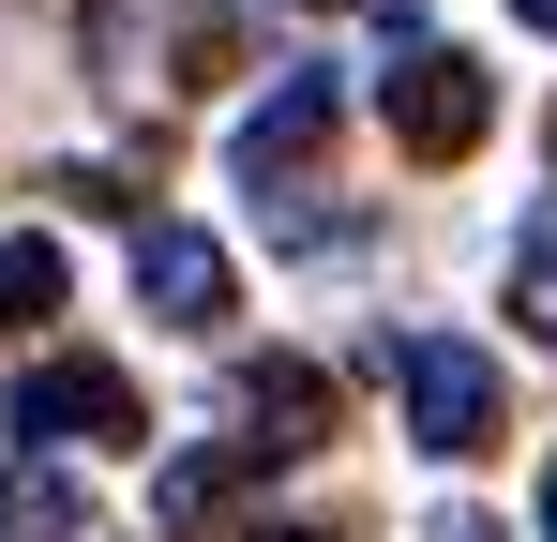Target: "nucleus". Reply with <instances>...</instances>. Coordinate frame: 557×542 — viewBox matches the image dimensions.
I'll return each instance as SVG.
<instances>
[{
  "label": "nucleus",
  "instance_id": "6",
  "mask_svg": "<svg viewBox=\"0 0 557 542\" xmlns=\"http://www.w3.org/2000/svg\"><path fill=\"white\" fill-rule=\"evenodd\" d=\"M242 422H257V452H317V422H332L317 361H257V377H242Z\"/></svg>",
  "mask_w": 557,
  "mask_h": 542
},
{
  "label": "nucleus",
  "instance_id": "8",
  "mask_svg": "<svg viewBox=\"0 0 557 542\" xmlns=\"http://www.w3.org/2000/svg\"><path fill=\"white\" fill-rule=\"evenodd\" d=\"M512 301H528V332L557 347V211L528 226V242H512Z\"/></svg>",
  "mask_w": 557,
  "mask_h": 542
},
{
  "label": "nucleus",
  "instance_id": "1",
  "mask_svg": "<svg viewBox=\"0 0 557 542\" xmlns=\"http://www.w3.org/2000/svg\"><path fill=\"white\" fill-rule=\"evenodd\" d=\"M392 392H407V438L453 452V467L497 438V361L467 347V332H392Z\"/></svg>",
  "mask_w": 557,
  "mask_h": 542
},
{
  "label": "nucleus",
  "instance_id": "10",
  "mask_svg": "<svg viewBox=\"0 0 557 542\" xmlns=\"http://www.w3.org/2000/svg\"><path fill=\"white\" fill-rule=\"evenodd\" d=\"M257 542H347V528H257Z\"/></svg>",
  "mask_w": 557,
  "mask_h": 542
},
{
  "label": "nucleus",
  "instance_id": "2",
  "mask_svg": "<svg viewBox=\"0 0 557 542\" xmlns=\"http://www.w3.org/2000/svg\"><path fill=\"white\" fill-rule=\"evenodd\" d=\"M376 106H392V136H407L422 167H453V151H482V121H497V76L407 30V46H392V76H376Z\"/></svg>",
  "mask_w": 557,
  "mask_h": 542
},
{
  "label": "nucleus",
  "instance_id": "9",
  "mask_svg": "<svg viewBox=\"0 0 557 542\" xmlns=\"http://www.w3.org/2000/svg\"><path fill=\"white\" fill-rule=\"evenodd\" d=\"M437 542H497V528H482V513H437Z\"/></svg>",
  "mask_w": 557,
  "mask_h": 542
},
{
  "label": "nucleus",
  "instance_id": "4",
  "mask_svg": "<svg viewBox=\"0 0 557 542\" xmlns=\"http://www.w3.org/2000/svg\"><path fill=\"white\" fill-rule=\"evenodd\" d=\"M136 301H151L166 332H211V317L242 301V271H226L211 226H136Z\"/></svg>",
  "mask_w": 557,
  "mask_h": 542
},
{
  "label": "nucleus",
  "instance_id": "11",
  "mask_svg": "<svg viewBox=\"0 0 557 542\" xmlns=\"http://www.w3.org/2000/svg\"><path fill=\"white\" fill-rule=\"evenodd\" d=\"M512 15H528V30H557V0H512Z\"/></svg>",
  "mask_w": 557,
  "mask_h": 542
},
{
  "label": "nucleus",
  "instance_id": "3",
  "mask_svg": "<svg viewBox=\"0 0 557 542\" xmlns=\"http://www.w3.org/2000/svg\"><path fill=\"white\" fill-rule=\"evenodd\" d=\"M15 438L121 452V438H136V377H121V361H30V377H15Z\"/></svg>",
  "mask_w": 557,
  "mask_h": 542
},
{
  "label": "nucleus",
  "instance_id": "5",
  "mask_svg": "<svg viewBox=\"0 0 557 542\" xmlns=\"http://www.w3.org/2000/svg\"><path fill=\"white\" fill-rule=\"evenodd\" d=\"M317 136H332V76H272L257 106H242V136H226V167H242L257 196H272V181H301V151H317Z\"/></svg>",
  "mask_w": 557,
  "mask_h": 542
},
{
  "label": "nucleus",
  "instance_id": "12",
  "mask_svg": "<svg viewBox=\"0 0 557 542\" xmlns=\"http://www.w3.org/2000/svg\"><path fill=\"white\" fill-rule=\"evenodd\" d=\"M543 542H557V482H543Z\"/></svg>",
  "mask_w": 557,
  "mask_h": 542
},
{
  "label": "nucleus",
  "instance_id": "7",
  "mask_svg": "<svg viewBox=\"0 0 557 542\" xmlns=\"http://www.w3.org/2000/svg\"><path fill=\"white\" fill-rule=\"evenodd\" d=\"M0 317H61V242H0Z\"/></svg>",
  "mask_w": 557,
  "mask_h": 542
}]
</instances>
